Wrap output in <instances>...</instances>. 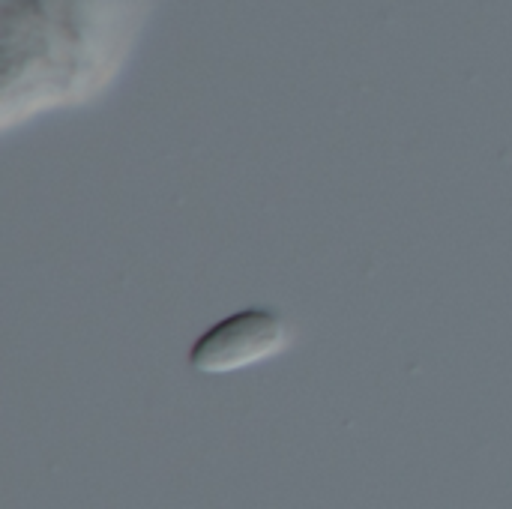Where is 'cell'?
Segmentation results:
<instances>
[{
    "mask_svg": "<svg viewBox=\"0 0 512 509\" xmlns=\"http://www.w3.org/2000/svg\"><path fill=\"white\" fill-rule=\"evenodd\" d=\"M288 345V324L264 309L237 312L210 327L189 351V363L201 375H231L255 363L273 360Z\"/></svg>",
    "mask_w": 512,
    "mask_h": 509,
    "instance_id": "1",
    "label": "cell"
}]
</instances>
